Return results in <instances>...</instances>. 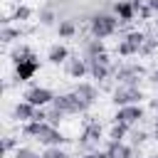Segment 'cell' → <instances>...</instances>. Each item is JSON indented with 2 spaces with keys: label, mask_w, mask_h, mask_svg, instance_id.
<instances>
[{
  "label": "cell",
  "mask_w": 158,
  "mask_h": 158,
  "mask_svg": "<svg viewBox=\"0 0 158 158\" xmlns=\"http://www.w3.org/2000/svg\"><path fill=\"white\" fill-rule=\"evenodd\" d=\"M116 2H118V0H116Z\"/></svg>",
  "instance_id": "b9f144b4"
},
{
  "label": "cell",
  "mask_w": 158,
  "mask_h": 158,
  "mask_svg": "<svg viewBox=\"0 0 158 158\" xmlns=\"http://www.w3.org/2000/svg\"><path fill=\"white\" fill-rule=\"evenodd\" d=\"M81 158H99L96 153H86V156H81Z\"/></svg>",
  "instance_id": "f35d334b"
},
{
  "label": "cell",
  "mask_w": 158,
  "mask_h": 158,
  "mask_svg": "<svg viewBox=\"0 0 158 158\" xmlns=\"http://www.w3.org/2000/svg\"><path fill=\"white\" fill-rule=\"evenodd\" d=\"M153 22H156V32H158V15H156V17H153Z\"/></svg>",
  "instance_id": "ab89813d"
},
{
  "label": "cell",
  "mask_w": 158,
  "mask_h": 158,
  "mask_svg": "<svg viewBox=\"0 0 158 158\" xmlns=\"http://www.w3.org/2000/svg\"><path fill=\"white\" fill-rule=\"evenodd\" d=\"M57 30H59V37L69 40V37H74V35H77V22H74V20H62Z\"/></svg>",
  "instance_id": "ffe728a7"
},
{
  "label": "cell",
  "mask_w": 158,
  "mask_h": 158,
  "mask_svg": "<svg viewBox=\"0 0 158 158\" xmlns=\"http://www.w3.org/2000/svg\"><path fill=\"white\" fill-rule=\"evenodd\" d=\"M148 158H158V156H148Z\"/></svg>",
  "instance_id": "60d3db41"
},
{
  "label": "cell",
  "mask_w": 158,
  "mask_h": 158,
  "mask_svg": "<svg viewBox=\"0 0 158 158\" xmlns=\"http://www.w3.org/2000/svg\"><path fill=\"white\" fill-rule=\"evenodd\" d=\"M37 69H40V59H37V54L32 52V54L22 57V59L15 64V79H17V81H30V79L37 74Z\"/></svg>",
  "instance_id": "5b68a950"
},
{
  "label": "cell",
  "mask_w": 158,
  "mask_h": 158,
  "mask_svg": "<svg viewBox=\"0 0 158 158\" xmlns=\"http://www.w3.org/2000/svg\"><path fill=\"white\" fill-rule=\"evenodd\" d=\"M136 15H138L141 20H153V17H156V12L151 10V5H148V2H143V5L136 10Z\"/></svg>",
  "instance_id": "83f0119b"
},
{
  "label": "cell",
  "mask_w": 158,
  "mask_h": 158,
  "mask_svg": "<svg viewBox=\"0 0 158 158\" xmlns=\"http://www.w3.org/2000/svg\"><path fill=\"white\" fill-rule=\"evenodd\" d=\"M20 27H10V25H2V30H0V40L2 42H12V40H20Z\"/></svg>",
  "instance_id": "7402d4cb"
},
{
  "label": "cell",
  "mask_w": 158,
  "mask_h": 158,
  "mask_svg": "<svg viewBox=\"0 0 158 158\" xmlns=\"http://www.w3.org/2000/svg\"><path fill=\"white\" fill-rule=\"evenodd\" d=\"M123 40H126L131 47H136V52L141 54V47H143V42H146V32H138V30H136V32H128Z\"/></svg>",
  "instance_id": "44dd1931"
},
{
  "label": "cell",
  "mask_w": 158,
  "mask_h": 158,
  "mask_svg": "<svg viewBox=\"0 0 158 158\" xmlns=\"http://www.w3.org/2000/svg\"><path fill=\"white\" fill-rule=\"evenodd\" d=\"M47 59H49V64H67V59H69V49H67L64 44H54V47H49Z\"/></svg>",
  "instance_id": "5bb4252c"
},
{
  "label": "cell",
  "mask_w": 158,
  "mask_h": 158,
  "mask_svg": "<svg viewBox=\"0 0 158 158\" xmlns=\"http://www.w3.org/2000/svg\"><path fill=\"white\" fill-rule=\"evenodd\" d=\"M99 54H106V47H104V40H86L84 42V57H99Z\"/></svg>",
  "instance_id": "e0dca14e"
},
{
  "label": "cell",
  "mask_w": 158,
  "mask_h": 158,
  "mask_svg": "<svg viewBox=\"0 0 158 158\" xmlns=\"http://www.w3.org/2000/svg\"><path fill=\"white\" fill-rule=\"evenodd\" d=\"M84 62H86V69H89L91 79L104 81V79H109V74L114 72V69H111V59H109V54H99V57H84Z\"/></svg>",
  "instance_id": "3957f363"
},
{
  "label": "cell",
  "mask_w": 158,
  "mask_h": 158,
  "mask_svg": "<svg viewBox=\"0 0 158 158\" xmlns=\"http://www.w3.org/2000/svg\"><path fill=\"white\" fill-rule=\"evenodd\" d=\"M116 49H118V54H121V57H133V54H138V52H136V47H131L126 40H121Z\"/></svg>",
  "instance_id": "484cf974"
},
{
  "label": "cell",
  "mask_w": 158,
  "mask_h": 158,
  "mask_svg": "<svg viewBox=\"0 0 158 158\" xmlns=\"http://www.w3.org/2000/svg\"><path fill=\"white\" fill-rule=\"evenodd\" d=\"M116 30H118V17L109 15V12H96L91 17V22H89V32H91L94 40H106Z\"/></svg>",
  "instance_id": "6da1fadb"
},
{
  "label": "cell",
  "mask_w": 158,
  "mask_h": 158,
  "mask_svg": "<svg viewBox=\"0 0 158 158\" xmlns=\"http://www.w3.org/2000/svg\"><path fill=\"white\" fill-rule=\"evenodd\" d=\"M106 151H109L114 158H136L133 146H126L123 141H109V143H106Z\"/></svg>",
  "instance_id": "7c38bea8"
},
{
  "label": "cell",
  "mask_w": 158,
  "mask_h": 158,
  "mask_svg": "<svg viewBox=\"0 0 158 158\" xmlns=\"http://www.w3.org/2000/svg\"><path fill=\"white\" fill-rule=\"evenodd\" d=\"M67 74L74 77V79H81L84 74H89L86 62H84V59H67Z\"/></svg>",
  "instance_id": "9a60e30c"
},
{
  "label": "cell",
  "mask_w": 158,
  "mask_h": 158,
  "mask_svg": "<svg viewBox=\"0 0 158 158\" xmlns=\"http://www.w3.org/2000/svg\"><path fill=\"white\" fill-rule=\"evenodd\" d=\"M35 111H37V106H32L30 101H20L17 106H15V118L20 121V123H27V121H32L35 118Z\"/></svg>",
  "instance_id": "4fadbf2b"
},
{
  "label": "cell",
  "mask_w": 158,
  "mask_h": 158,
  "mask_svg": "<svg viewBox=\"0 0 158 158\" xmlns=\"http://www.w3.org/2000/svg\"><path fill=\"white\" fill-rule=\"evenodd\" d=\"M114 12L118 17V25H128L133 17H136V7L131 5V0H118L114 2Z\"/></svg>",
  "instance_id": "8fae6325"
},
{
  "label": "cell",
  "mask_w": 158,
  "mask_h": 158,
  "mask_svg": "<svg viewBox=\"0 0 158 158\" xmlns=\"http://www.w3.org/2000/svg\"><path fill=\"white\" fill-rule=\"evenodd\" d=\"M96 156H99V158H114V156H111V153H109V151H99V153H96Z\"/></svg>",
  "instance_id": "e575fe53"
},
{
  "label": "cell",
  "mask_w": 158,
  "mask_h": 158,
  "mask_svg": "<svg viewBox=\"0 0 158 158\" xmlns=\"http://www.w3.org/2000/svg\"><path fill=\"white\" fill-rule=\"evenodd\" d=\"M62 116H67L62 109H57V106H47V123L49 126H54V128H59V123H62Z\"/></svg>",
  "instance_id": "d6986e66"
},
{
  "label": "cell",
  "mask_w": 158,
  "mask_h": 158,
  "mask_svg": "<svg viewBox=\"0 0 158 158\" xmlns=\"http://www.w3.org/2000/svg\"><path fill=\"white\" fill-rule=\"evenodd\" d=\"M86 104H91L94 106V101L99 99V91H96V86H91V84H86V81H81V84H77V89H74Z\"/></svg>",
  "instance_id": "2e32d148"
},
{
  "label": "cell",
  "mask_w": 158,
  "mask_h": 158,
  "mask_svg": "<svg viewBox=\"0 0 158 158\" xmlns=\"http://www.w3.org/2000/svg\"><path fill=\"white\" fill-rule=\"evenodd\" d=\"M143 118V109L141 104H131V106H118L116 114H114V123H126V126H133L136 121Z\"/></svg>",
  "instance_id": "52a82bcc"
},
{
  "label": "cell",
  "mask_w": 158,
  "mask_h": 158,
  "mask_svg": "<svg viewBox=\"0 0 158 158\" xmlns=\"http://www.w3.org/2000/svg\"><path fill=\"white\" fill-rule=\"evenodd\" d=\"M40 156H42V158H69L67 151H62L59 146H49V148H44Z\"/></svg>",
  "instance_id": "cb8c5ba5"
},
{
  "label": "cell",
  "mask_w": 158,
  "mask_h": 158,
  "mask_svg": "<svg viewBox=\"0 0 158 158\" xmlns=\"http://www.w3.org/2000/svg\"><path fill=\"white\" fill-rule=\"evenodd\" d=\"M146 69L141 64H123L114 69V77L118 84H128V86H138V77H143Z\"/></svg>",
  "instance_id": "8992f818"
},
{
  "label": "cell",
  "mask_w": 158,
  "mask_h": 158,
  "mask_svg": "<svg viewBox=\"0 0 158 158\" xmlns=\"http://www.w3.org/2000/svg\"><path fill=\"white\" fill-rule=\"evenodd\" d=\"M151 81H153V84H158V69H156V72H151Z\"/></svg>",
  "instance_id": "8d00e7d4"
},
{
  "label": "cell",
  "mask_w": 158,
  "mask_h": 158,
  "mask_svg": "<svg viewBox=\"0 0 158 158\" xmlns=\"http://www.w3.org/2000/svg\"><path fill=\"white\" fill-rule=\"evenodd\" d=\"M27 54H32V49H30V47H17V49H12V54H10V57H12V62L17 64V62H20L22 57H27Z\"/></svg>",
  "instance_id": "f546056e"
},
{
  "label": "cell",
  "mask_w": 158,
  "mask_h": 158,
  "mask_svg": "<svg viewBox=\"0 0 158 158\" xmlns=\"http://www.w3.org/2000/svg\"><path fill=\"white\" fill-rule=\"evenodd\" d=\"M148 5H151V10L158 15V0H148Z\"/></svg>",
  "instance_id": "836d02e7"
},
{
  "label": "cell",
  "mask_w": 158,
  "mask_h": 158,
  "mask_svg": "<svg viewBox=\"0 0 158 158\" xmlns=\"http://www.w3.org/2000/svg\"><path fill=\"white\" fill-rule=\"evenodd\" d=\"M17 148H20V146H17V141H15L12 136H5V138H2V146H0L2 156H5V153H10V151H17Z\"/></svg>",
  "instance_id": "4316f807"
},
{
  "label": "cell",
  "mask_w": 158,
  "mask_h": 158,
  "mask_svg": "<svg viewBox=\"0 0 158 158\" xmlns=\"http://www.w3.org/2000/svg\"><path fill=\"white\" fill-rule=\"evenodd\" d=\"M42 128H44V121H27V123L22 126V136L37 141V136L42 133Z\"/></svg>",
  "instance_id": "ac0fdd59"
},
{
  "label": "cell",
  "mask_w": 158,
  "mask_h": 158,
  "mask_svg": "<svg viewBox=\"0 0 158 158\" xmlns=\"http://www.w3.org/2000/svg\"><path fill=\"white\" fill-rule=\"evenodd\" d=\"M37 141H40V143H42L44 148L67 143V138L62 136V131H59V128H54V126H49V123H44V128H42V133L37 136Z\"/></svg>",
  "instance_id": "30bf717a"
},
{
  "label": "cell",
  "mask_w": 158,
  "mask_h": 158,
  "mask_svg": "<svg viewBox=\"0 0 158 158\" xmlns=\"http://www.w3.org/2000/svg\"><path fill=\"white\" fill-rule=\"evenodd\" d=\"M30 17H32V10H30L27 5H17V7H15L12 20H20V22H22V20H30Z\"/></svg>",
  "instance_id": "d4e9b609"
},
{
  "label": "cell",
  "mask_w": 158,
  "mask_h": 158,
  "mask_svg": "<svg viewBox=\"0 0 158 158\" xmlns=\"http://www.w3.org/2000/svg\"><path fill=\"white\" fill-rule=\"evenodd\" d=\"M151 109H153V111L158 114V99H151Z\"/></svg>",
  "instance_id": "d590c367"
},
{
  "label": "cell",
  "mask_w": 158,
  "mask_h": 158,
  "mask_svg": "<svg viewBox=\"0 0 158 158\" xmlns=\"http://www.w3.org/2000/svg\"><path fill=\"white\" fill-rule=\"evenodd\" d=\"M52 106L62 109L64 114H86V111L91 109V104H86L77 91H69V94H59V96H54Z\"/></svg>",
  "instance_id": "7a4b0ae2"
},
{
  "label": "cell",
  "mask_w": 158,
  "mask_h": 158,
  "mask_svg": "<svg viewBox=\"0 0 158 158\" xmlns=\"http://www.w3.org/2000/svg\"><path fill=\"white\" fill-rule=\"evenodd\" d=\"M143 99V91L138 89V86H128V84H118V89L114 91V104H116V109L118 106H131V104H138Z\"/></svg>",
  "instance_id": "277c9868"
},
{
  "label": "cell",
  "mask_w": 158,
  "mask_h": 158,
  "mask_svg": "<svg viewBox=\"0 0 158 158\" xmlns=\"http://www.w3.org/2000/svg\"><path fill=\"white\" fill-rule=\"evenodd\" d=\"M15 158H42V156L35 153L32 148H17V151H15Z\"/></svg>",
  "instance_id": "4dcf8cb0"
},
{
  "label": "cell",
  "mask_w": 158,
  "mask_h": 158,
  "mask_svg": "<svg viewBox=\"0 0 158 158\" xmlns=\"http://www.w3.org/2000/svg\"><path fill=\"white\" fill-rule=\"evenodd\" d=\"M146 138H148V136H146L143 131H136V133H133V146H141Z\"/></svg>",
  "instance_id": "d6a6232c"
},
{
  "label": "cell",
  "mask_w": 158,
  "mask_h": 158,
  "mask_svg": "<svg viewBox=\"0 0 158 158\" xmlns=\"http://www.w3.org/2000/svg\"><path fill=\"white\" fill-rule=\"evenodd\" d=\"M101 133H104V131H101V123H96V121L86 123L84 131H81V136H79V146H81V148H91L94 143H99Z\"/></svg>",
  "instance_id": "9c48e42d"
},
{
  "label": "cell",
  "mask_w": 158,
  "mask_h": 158,
  "mask_svg": "<svg viewBox=\"0 0 158 158\" xmlns=\"http://www.w3.org/2000/svg\"><path fill=\"white\" fill-rule=\"evenodd\" d=\"M153 136L158 138V118H156V128H153Z\"/></svg>",
  "instance_id": "74e56055"
},
{
  "label": "cell",
  "mask_w": 158,
  "mask_h": 158,
  "mask_svg": "<svg viewBox=\"0 0 158 158\" xmlns=\"http://www.w3.org/2000/svg\"><path fill=\"white\" fill-rule=\"evenodd\" d=\"M40 22H42V25H52V22H54V12H52V10H42V12H40Z\"/></svg>",
  "instance_id": "1f68e13d"
},
{
  "label": "cell",
  "mask_w": 158,
  "mask_h": 158,
  "mask_svg": "<svg viewBox=\"0 0 158 158\" xmlns=\"http://www.w3.org/2000/svg\"><path fill=\"white\" fill-rule=\"evenodd\" d=\"M25 101H30V104L37 106V109H44V106H49V104L54 101V94H52V89H47V86H32V89L25 94Z\"/></svg>",
  "instance_id": "ba28073f"
},
{
  "label": "cell",
  "mask_w": 158,
  "mask_h": 158,
  "mask_svg": "<svg viewBox=\"0 0 158 158\" xmlns=\"http://www.w3.org/2000/svg\"><path fill=\"white\" fill-rule=\"evenodd\" d=\"M126 133H128V126L126 123H114L111 131H109V141H123Z\"/></svg>",
  "instance_id": "603a6c76"
},
{
  "label": "cell",
  "mask_w": 158,
  "mask_h": 158,
  "mask_svg": "<svg viewBox=\"0 0 158 158\" xmlns=\"http://www.w3.org/2000/svg\"><path fill=\"white\" fill-rule=\"evenodd\" d=\"M156 44H158V40H156L153 35H146V42H143V47H141V54L153 52V49H156Z\"/></svg>",
  "instance_id": "f1b7e54d"
}]
</instances>
